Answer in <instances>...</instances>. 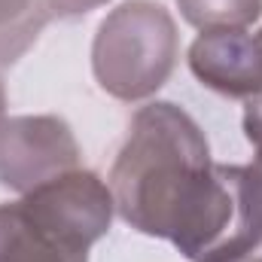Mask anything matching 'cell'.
<instances>
[{"mask_svg": "<svg viewBox=\"0 0 262 262\" xmlns=\"http://www.w3.org/2000/svg\"><path fill=\"white\" fill-rule=\"evenodd\" d=\"M180 15L204 31H244L262 15V0H177Z\"/></svg>", "mask_w": 262, "mask_h": 262, "instance_id": "obj_7", "label": "cell"}, {"mask_svg": "<svg viewBox=\"0 0 262 262\" xmlns=\"http://www.w3.org/2000/svg\"><path fill=\"white\" fill-rule=\"evenodd\" d=\"M79 168V143L58 116H3L0 119V183L31 192Z\"/></svg>", "mask_w": 262, "mask_h": 262, "instance_id": "obj_4", "label": "cell"}, {"mask_svg": "<svg viewBox=\"0 0 262 262\" xmlns=\"http://www.w3.org/2000/svg\"><path fill=\"white\" fill-rule=\"evenodd\" d=\"M49 15H58V18H76V15H85L98 6H104L107 0H43Z\"/></svg>", "mask_w": 262, "mask_h": 262, "instance_id": "obj_9", "label": "cell"}, {"mask_svg": "<svg viewBox=\"0 0 262 262\" xmlns=\"http://www.w3.org/2000/svg\"><path fill=\"white\" fill-rule=\"evenodd\" d=\"M49 21L43 0H0V64H15Z\"/></svg>", "mask_w": 262, "mask_h": 262, "instance_id": "obj_6", "label": "cell"}, {"mask_svg": "<svg viewBox=\"0 0 262 262\" xmlns=\"http://www.w3.org/2000/svg\"><path fill=\"white\" fill-rule=\"evenodd\" d=\"M3 110H6V92H3V82H0V119H3Z\"/></svg>", "mask_w": 262, "mask_h": 262, "instance_id": "obj_11", "label": "cell"}, {"mask_svg": "<svg viewBox=\"0 0 262 262\" xmlns=\"http://www.w3.org/2000/svg\"><path fill=\"white\" fill-rule=\"evenodd\" d=\"M253 40H256V52H259V64H262V31L253 34Z\"/></svg>", "mask_w": 262, "mask_h": 262, "instance_id": "obj_12", "label": "cell"}, {"mask_svg": "<svg viewBox=\"0 0 262 262\" xmlns=\"http://www.w3.org/2000/svg\"><path fill=\"white\" fill-rule=\"evenodd\" d=\"M113 210V192L95 171H67L0 204V262H89Z\"/></svg>", "mask_w": 262, "mask_h": 262, "instance_id": "obj_2", "label": "cell"}, {"mask_svg": "<svg viewBox=\"0 0 262 262\" xmlns=\"http://www.w3.org/2000/svg\"><path fill=\"white\" fill-rule=\"evenodd\" d=\"M177 52L180 37L171 12L152 0H128L98 25L92 70L107 95L143 101L168 82Z\"/></svg>", "mask_w": 262, "mask_h": 262, "instance_id": "obj_3", "label": "cell"}, {"mask_svg": "<svg viewBox=\"0 0 262 262\" xmlns=\"http://www.w3.org/2000/svg\"><path fill=\"white\" fill-rule=\"evenodd\" d=\"M110 192L131 229L171 241L189 262H229L262 244V189L250 168L220 165L177 104L137 110Z\"/></svg>", "mask_w": 262, "mask_h": 262, "instance_id": "obj_1", "label": "cell"}, {"mask_svg": "<svg viewBox=\"0 0 262 262\" xmlns=\"http://www.w3.org/2000/svg\"><path fill=\"white\" fill-rule=\"evenodd\" d=\"M229 262H262V244L256 250H250V253H244V256H235V259H229Z\"/></svg>", "mask_w": 262, "mask_h": 262, "instance_id": "obj_10", "label": "cell"}, {"mask_svg": "<svg viewBox=\"0 0 262 262\" xmlns=\"http://www.w3.org/2000/svg\"><path fill=\"white\" fill-rule=\"evenodd\" d=\"M244 134H247V140L256 149L250 174H253V180L259 183V189H262V95L250 98L247 107H244Z\"/></svg>", "mask_w": 262, "mask_h": 262, "instance_id": "obj_8", "label": "cell"}, {"mask_svg": "<svg viewBox=\"0 0 262 262\" xmlns=\"http://www.w3.org/2000/svg\"><path fill=\"white\" fill-rule=\"evenodd\" d=\"M189 70L201 85L229 98L262 95L256 40L247 31H204L189 46Z\"/></svg>", "mask_w": 262, "mask_h": 262, "instance_id": "obj_5", "label": "cell"}]
</instances>
